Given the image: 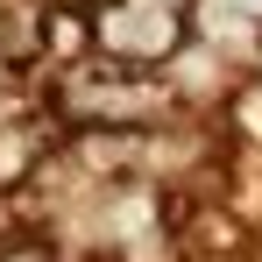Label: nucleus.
<instances>
[{
  "mask_svg": "<svg viewBox=\"0 0 262 262\" xmlns=\"http://www.w3.org/2000/svg\"><path fill=\"white\" fill-rule=\"evenodd\" d=\"M0 262H57V241H43V234H0Z\"/></svg>",
  "mask_w": 262,
  "mask_h": 262,
  "instance_id": "nucleus-4",
  "label": "nucleus"
},
{
  "mask_svg": "<svg viewBox=\"0 0 262 262\" xmlns=\"http://www.w3.org/2000/svg\"><path fill=\"white\" fill-rule=\"evenodd\" d=\"M43 50L50 57H92V14L71 7V0H57L43 14Z\"/></svg>",
  "mask_w": 262,
  "mask_h": 262,
  "instance_id": "nucleus-2",
  "label": "nucleus"
},
{
  "mask_svg": "<svg viewBox=\"0 0 262 262\" xmlns=\"http://www.w3.org/2000/svg\"><path fill=\"white\" fill-rule=\"evenodd\" d=\"M234 14H248V21H262V0H227Z\"/></svg>",
  "mask_w": 262,
  "mask_h": 262,
  "instance_id": "nucleus-5",
  "label": "nucleus"
},
{
  "mask_svg": "<svg viewBox=\"0 0 262 262\" xmlns=\"http://www.w3.org/2000/svg\"><path fill=\"white\" fill-rule=\"evenodd\" d=\"M0 57H7V21H0Z\"/></svg>",
  "mask_w": 262,
  "mask_h": 262,
  "instance_id": "nucleus-6",
  "label": "nucleus"
},
{
  "mask_svg": "<svg viewBox=\"0 0 262 262\" xmlns=\"http://www.w3.org/2000/svg\"><path fill=\"white\" fill-rule=\"evenodd\" d=\"M184 43H191L184 7H163V0H106V7H92V50L128 64V71L170 64Z\"/></svg>",
  "mask_w": 262,
  "mask_h": 262,
  "instance_id": "nucleus-1",
  "label": "nucleus"
},
{
  "mask_svg": "<svg viewBox=\"0 0 262 262\" xmlns=\"http://www.w3.org/2000/svg\"><path fill=\"white\" fill-rule=\"evenodd\" d=\"M36 163H43V128H0V184H21Z\"/></svg>",
  "mask_w": 262,
  "mask_h": 262,
  "instance_id": "nucleus-3",
  "label": "nucleus"
}]
</instances>
